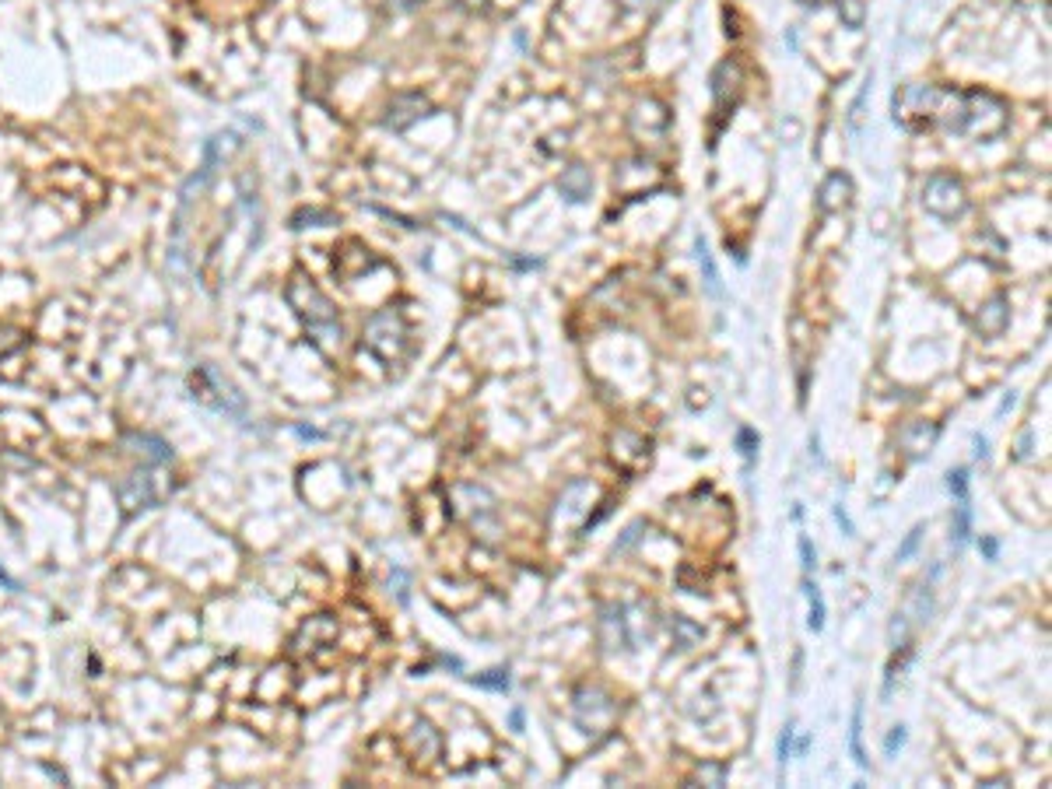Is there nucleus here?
I'll list each match as a JSON object with an SVG mask.
<instances>
[{"label": "nucleus", "mask_w": 1052, "mask_h": 789, "mask_svg": "<svg viewBox=\"0 0 1052 789\" xmlns=\"http://www.w3.org/2000/svg\"><path fill=\"white\" fill-rule=\"evenodd\" d=\"M285 298H288V306L298 313V319H302L309 330H316V334H337V337H340V323H337L334 306H330V298L319 292L313 281H306L302 274H295L288 281Z\"/></svg>", "instance_id": "f257e3e1"}, {"label": "nucleus", "mask_w": 1052, "mask_h": 789, "mask_svg": "<svg viewBox=\"0 0 1052 789\" xmlns=\"http://www.w3.org/2000/svg\"><path fill=\"white\" fill-rule=\"evenodd\" d=\"M922 207L930 214H937L943 222H954L968 211V197H964V186L954 176L947 172H933L926 186H922Z\"/></svg>", "instance_id": "f03ea898"}, {"label": "nucleus", "mask_w": 1052, "mask_h": 789, "mask_svg": "<svg viewBox=\"0 0 1052 789\" xmlns=\"http://www.w3.org/2000/svg\"><path fill=\"white\" fill-rule=\"evenodd\" d=\"M190 389H193V400H201L207 407H218V410H228V414H243V397L235 393V386L222 379L218 369L211 365H201L193 376H190Z\"/></svg>", "instance_id": "7ed1b4c3"}, {"label": "nucleus", "mask_w": 1052, "mask_h": 789, "mask_svg": "<svg viewBox=\"0 0 1052 789\" xmlns=\"http://www.w3.org/2000/svg\"><path fill=\"white\" fill-rule=\"evenodd\" d=\"M428 113H432V102H428L425 95H397V99L390 102V109H386V127H390V130H407V127H414V123Z\"/></svg>", "instance_id": "20e7f679"}, {"label": "nucleus", "mask_w": 1052, "mask_h": 789, "mask_svg": "<svg viewBox=\"0 0 1052 789\" xmlns=\"http://www.w3.org/2000/svg\"><path fill=\"white\" fill-rule=\"evenodd\" d=\"M158 495H161V492L151 488V477H148V473H134V477H127V481L120 484V502H123V513H127V516L137 513V509H151L158 502Z\"/></svg>", "instance_id": "39448f33"}, {"label": "nucleus", "mask_w": 1052, "mask_h": 789, "mask_svg": "<svg viewBox=\"0 0 1052 789\" xmlns=\"http://www.w3.org/2000/svg\"><path fill=\"white\" fill-rule=\"evenodd\" d=\"M1007 319H1010L1007 298H1004V295H996V298H989L983 309H979V316H975V327H979V334H985V337H1000V334L1007 330Z\"/></svg>", "instance_id": "423d86ee"}, {"label": "nucleus", "mask_w": 1052, "mask_h": 789, "mask_svg": "<svg viewBox=\"0 0 1052 789\" xmlns=\"http://www.w3.org/2000/svg\"><path fill=\"white\" fill-rule=\"evenodd\" d=\"M937 435H941V429H937V425H926V421H916V425H909V429L901 431V450L909 452L912 460H922L926 452L933 450Z\"/></svg>", "instance_id": "0eeeda50"}, {"label": "nucleus", "mask_w": 1052, "mask_h": 789, "mask_svg": "<svg viewBox=\"0 0 1052 789\" xmlns=\"http://www.w3.org/2000/svg\"><path fill=\"white\" fill-rule=\"evenodd\" d=\"M849 193H852L849 176L835 172V176H828V180H825V186H821V197H818V207H821L825 214H831V211H838L842 203L849 201Z\"/></svg>", "instance_id": "6e6552de"}, {"label": "nucleus", "mask_w": 1052, "mask_h": 789, "mask_svg": "<svg viewBox=\"0 0 1052 789\" xmlns=\"http://www.w3.org/2000/svg\"><path fill=\"white\" fill-rule=\"evenodd\" d=\"M127 446H130V452H137L141 460H148V463H165L172 452H169V446L158 439V435H127Z\"/></svg>", "instance_id": "1a4fd4ad"}, {"label": "nucleus", "mask_w": 1052, "mask_h": 789, "mask_svg": "<svg viewBox=\"0 0 1052 789\" xmlns=\"http://www.w3.org/2000/svg\"><path fill=\"white\" fill-rule=\"evenodd\" d=\"M561 193L568 197V201H586L589 197V186H593V180H589V169H582V165H572V169H565L561 172Z\"/></svg>", "instance_id": "9d476101"}, {"label": "nucleus", "mask_w": 1052, "mask_h": 789, "mask_svg": "<svg viewBox=\"0 0 1052 789\" xmlns=\"http://www.w3.org/2000/svg\"><path fill=\"white\" fill-rule=\"evenodd\" d=\"M968 537H972V505H968V498H958L954 519H951V541H954V547H964Z\"/></svg>", "instance_id": "9b49d317"}, {"label": "nucleus", "mask_w": 1052, "mask_h": 789, "mask_svg": "<svg viewBox=\"0 0 1052 789\" xmlns=\"http://www.w3.org/2000/svg\"><path fill=\"white\" fill-rule=\"evenodd\" d=\"M849 754L852 762L859 768H867L870 762H867V754H863V705H856L852 709V722H849Z\"/></svg>", "instance_id": "f8f14e48"}, {"label": "nucleus", "mask_w": 1052, "mask_h": 789, "mask_svg": "<svg viewBox=\"0 0 1052 789\" xmlns=\"http://www.w3.org/2000/svg\"><path fill=\"white\" fill-rule=\"evenodd\" d=\"M671 631L677 635V646H681V649H692V646L702 642V628H698L694 621H688V618H681V614H673Z\"/></svg>", "instance_id": "ddd939ff"}, {"label": "nucleus", "mask_w": 1052, "mask_h": 789, "mask_svg": "<svg viewBox=\"0 0 1052 789\" xmlns=\"http://www.w3.org/2000/svg\"><path fill=\"white\" fill-rule=\"evenodd\" d=\"M804 589H807V600H810V618H807V628L821 631V628H825V600H821V589L814 587L810 579L804 583Z\"/></svg>", "instance_id": "4468645a"}, {"label": "nucleus", "mask_w": 1052, "mask_h": 789, "mask_svg": "<svg viewBox=\"0 0 1052 789\" xmlns=\"http://www.w3.org/2000/svg\"><path fill=\"white\" fill-rule=\"evenodd\" d=\"M698 260H702V271H705V281H709L713 295H719V274H716V264H713V253L705 246V239H698Z\"/></svg>", "instance_id": "2eb2a0df"}, {"label": "nucleus", "mask_w": 1052, "mask_h": 789, "mask_svg": "<svg viewBox=\"0 0 1052 789\" xmlns=\"http://www.w3.org/2000/svg\"><path fill=\"white\" fill-rule=\"evenodd\" d=\"M922 530H926V526H922V523H916V526H912V530H909V534H905V541L898 544V555H895V562H909V558H912V555H916L919 541H922Z\"/></svg>", "instance_id": "dca6fc26"}, {"label": "nucleus", "mask_w": 1052, "mask_h": 789, "mask_svg": "<svg viewBox=\"0 0 1052 789\" xmlns=\"http://www.w3.org/2000/svg\"><path fill=\"white\" fill-rule=\"evenodd\" d=\"M912 621L916 625H922V621H930V614H933V597H930V587H919L916 589V600H912Z\"/></svg>", "instance_id": "f3484780"}, {"label": "nucleus", "mask_w": 1052, "mask_h": 789, "mask_svg": "<svg viewBox=\"0 0 1052 789\" xmlns=\"http://www.w3.org/2000/svg\"><path fill=\"white\" fill-rule=\"evenodd\" d=\"M737 446H740V456H744V463L751 467L755 463V452H758V435L751 429H740L737 431Z\"/></svg>", "instance_id": "a211bd4d"}, {"label": "nucleus", "mask_w": 1052, "mask_h": 789, "mask_svg": "<svg viewBox=\"0 0 1052 789\" xmlns=\"http://www.w3.org/2000/svg\"><path fill=\"white\" fill-rule=\"evenodd\" d=\"M947 488H951V495L954 498H968V471L958 467V471L947 473Z\"/></svg>", "instance_id": "6ab92c4d"}, {"label": "nucleus", "mask_w": 1052, "mask_h": 789, "mask_svg": "<svg viewBox=\"0 0 1052 789\" xmlns=\"http://www.w3.org/2000/svg\"><path fill=\"white\" fill-rule=\"evenodd\" d=\"M891 646H895V649H905V646H909V621H905V614H895V621H891Z\"/></svg>", "instance_id": "aec40b11"}, {"label": "nucleus", "mask_w": 1052, "mask_h": 789, "mask_svg": "<svg viewBox=\"0 0 1052 789\" xmlns=\"http://www.w3.org/2000/svg\"><path fill=\"white\" fill-rule=\"evenodd\" d=\"M842 18H846L852 28H859V25H863V4H859V0H842Z\"/></svg>", "instance_id": "412c9836"}, {"label": "nucleus", "mask_w": 1052, "mask_h": 789, "mask_svg": "<svg viewBox=\"0 0 1052 789\" xmlns=\"http://www.w3.org/2000/svg\"><path fill=\"white\" fill-rule=\"evenodd\" d=\"M698 779H702V783H709V786H723V779H726V768H723V765H702V768H698Z\"/></svg>", "instance_id": "4be33fe9"}, {"label": "nucleus", "mask_w": 1052, "mask_h": 789, "mask_svg": "<svg viewBox=\"0 0 1052 789\" xmlns=\"http://www.w3.org/2000/svg\"><path fill=\"white\" fill-rule=\"evenodd\" d=\"M905 737H909V733H905V726H895V730L888 733V741H884V754H888V758H895L898 751H901V744H905Z\"/></svg>", "instance_id": "5701e85b"}, {"label": "nucleus", "mask_w": 1052, "mask_h": 789, "mask_svg": "<svg viewBox=\"0 0 1052 789\" xmlns=\"http://www.w3.org/2000/svg\"><path fill=\"white\" fill-rule=\"evenodd\" d=\"M793 733H797L793 722H786L783 737H779V765H786V762L793 758Z\"/></svg>", "instance_id": "b1692460"}, {"label": "nucleus", "mask_w": 1052, "mask_h": 789, "mask_svg": "<svg viewBox=\"0 0 1052 789\" xmlns=\"http://www.w3.org/2000/svg\"><path fill=\"white\" fill-rule=\"evenodd\" d=\"M291 222H295V228H302V222H327V225H334V218L323 214V211H302V214H295Z\"/></svg>", "instance_id": "393cba45"}, {"label": "nucleus", "mask_w": 1052, "mask_h": 789, "mask_svg": "<svg viewBox=\"0 0 1052 789\" xmlns=\"http://www.w3.org/2000/svg\"><path fill=\"white\" fill-rule=\"evenodd\" d=\"M835 519H838V526H842V534H846V537H856V526H852V519H849V513H846V505H842V502L835 505Z\"/></svg>", "instance_id": "a878e982"}, {"label": "nucleus", "mask_w": 1052, "mask_h": 789, "mask_svg": "<svg viewBox=\"0 0 1052 789\" xmlns=\"http://www.w3.org/2000/svg\"><path fill=\"white\" fill-rule=\"evenodd\" d=\"M477 684H484V688H505L509 684V674L505 670H492V677H474Z\"/></svg>", "instance_id": "bb28decb"}, {"label": "nucleus", "mask_w": 1052, "mask_h": 789, "mask_svg": "<svg viewBox=\"0 0 1052 789\" xmlns=\"http://www.w3.org/2000/svg\"><path fill=\"white\" fill-rule=\"evenodd\" d=\"M800 558H804V572L810 576V572H814V547H810L807 537H800Z\"/></svg>", "instance_id": "cd10ccee"}, {"label": "nucleus", "mask_w": 1052, "mask_h": 789, "mask_svg": "<svg viewBox=\"0 0 1052 789\" xmlns=\"http://www.w3.org/2000/svg\"><path fill=\"white\" fill-rule=\"evenodd\" d=\"M1028 446H1031V431H1025V435H1021V446H1017V460H1025V456H1028Z\"/></svg>", "instance_id": "c85d7f7f"}, {"label": "nucleus", "mask_w": 1052, "mask_h": 789, "mask_svg": "<svg viewBox=\"0 0 1052 789\" xmlns=\"http://www.w3.org/2000/svg\"><path fill=\"white\" fill-rule=\"evenodd\" d=\"M975 456H979V460H985V456H989V442H985L983 435H975Z\"/></svg>", "instance_id": "c756f323"}, {"label": "nucleus", "mask_w": 1052, "mask_h": 789, "mask_svg": "<svg viewBox=\"0 0 1052 789\" xmlns=\"http://www.w3.org/2000/svg\"><path fill=\"white\" fill-rule=\"evenodd\" d=\"M983 551H985V558H996V541H993V537H985Z\"/></svg>", "instance_id": "7c9ffc66"}, {"label": "nucleus", "mask_w": 1052, "mask_h": 789, "mask_svg": "<svg viewBox=\"0 0 1052 789\" xmlns=\"http://www.w3.org/2000/svg\"><path fill=\"white\" fill-rule=\"evenodd\" d=\"M390 4H397L401 11H411V7H418V0H390Z\"/></svg>", "instance_id": "2f4dec72"}, {"label": "nucleus", "mask_w": 1052, "mask_h": 789, "mask_svg": "<svg viewBox=\"0 0 1052 789\" xmlns=\"http://www.w3.org/2000/svg\"><path fill=\"white\" fill-rule=\"evenodd\" d=\"M628 7H646V4H660V0H625Z\"/></svg>", "instance_id": "473e14b6"}, {"label": "nucleus", "mask_w": 1052, "mask_h": 789, "mask_svg": "<svg viewBox=\"0 0 1052 789\" xmlns=\"http://www.w3.org/2000/svg\"><path fill=\"white\" fill-rule=\"evenodd\" d=\"M464 4H471V7H477V4H481V0H464Z\"/></svg>", "instance_id": "72a5a7b5"}]
</instances>
